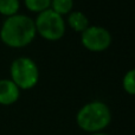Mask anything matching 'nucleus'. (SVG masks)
I'll return each instance as SVG.
<instances>
[{
  "label": "nucleus",
  "instance_id": "7ed1b4c3",
  "mask_svg": "<svg viewBox=\"0 0 135 135\" xmlns=\"http://www.w3.org/2000/svg\"><path fill=\"white\" fill-rule=\"evenodd\" d=\"M9 76L20 90H30L39 82V68L30 57H18L9 66Z\"/></svg>",
  "mask_w": 135,
  "mask_h": 135
},
{
  "label": "nucleus",
  "instance_id": "423d86ee",
  "mask_svg": "<svg viewBox=\"0 0 135 135\" xmlns=\"http://www.w3.org/2000/svg\"><path fill=\"white\" fill-rule=\"evenodd\" d=\"M20 97V89L9 78L0 79V104L12 105Z\"/></svg>",
  "mask_w": 135,
  "mask_h": 135
},
{
  "label": "nucleus",
  "instance_id": "1a4fd4ad",
  "mask_svg": "<svg viewBox=\"0 0 135 135\" xmlns=\"http://www.w3.org/2000/svg\"><path fill=\"white\" fill-rule=\"evenodd\" d=\"M50 8L62 17L68 16L74 11V0H51Z\"/></svg>",
  "mask_w": 135,
  "mask_h": 135
},
{
  "label": "nucleus",
  "instance_id": "6e6552de",
  "mask_svg": "<svg viewBox=\"0 0 135 135\" xmlns=\"http://www.w3.org/2000/svg\"><path fill=\"white\" fill-rule=\"evenodd\" d=\"M20 8L19 0H0V14L6 18L18 14Z\"/></svg>",
  "mask_w": 135,
  "mask_h": 135
},
{
  "label": "nucleus",
  "instance_id": "0eeeda50",
  "mask_svg": "<svg viewBox=\"0 0 135 135\" xmlns=\"http://www.w3.org/2000/svg\"><path fill=\"white\" fill-rule=\"evenodd\" d=\"M65 24L70 26L75 32L82 33L90 26L89 19L83 12L81 11H72L66 16Z\"/></svg>",
  "mask_w": 135,
  "mask_h": 135
},
{
  "label": "nucleus",
  "instance_id": "9d476101",
  "mask_svg": "<svg viewBox=\"0 0 135 135\" xmlns=\"http://www.w3.org/2000/svg\"><path fill=\"white\" fill-rule=\"evenodd\" d=\"M25 7L33 13H42V12L50 9L51 0H24Z\"/></svg>",
  "mask_w": 135,
  "mask_h": 135
},
{
  "label": "nucleus",
  "instance_id": "f03ea898",
  "mask_svg": "<svg viewBox=\"0 0 135 135\" xmlns=\"http://www.w3.org/2000/svg\"><path fill=\"white\" fill-rule=\"evenodd\" d=\"M112 122V112L107 103L91 101L77 112L76 123L82 131L90 134L100 133Z\"/></svg>",
  "mask_w": 135,
  "mask_h": 135
},
{
  "label": "nucleus",
  "instance_id": "20e7f679",
  "mask_svg": "<svg viewBox=\"0 0 135 135\" xmlns=\"http://www.w3.org/2000/svg\"><path fill=\"white\" fill-rule=\"evenodd\" d=\"M35 26L37 35L49 42H57L62 39L66 30L64 18L51 8L37 14L35 19Z\"/></svg>",
  "mask_w": 135,
  "mask_h": 135
},
{
  "label": "nucleus",
  "instance_id": "39448f33",
  "mask_svg": "<svg viewBox=\"0 0 135 135\" xmlns=\"http://www.w3.org/2000/svg\"><path fill=\"white\" fill-rule=\"evenodd\" d=\"M113 42L112 33L103 26L90 25L81 33V43L91 52H102L109 49Z\"/></svg>",
  "mask_w": 135,
  "mask_h": 135
},
{
  "label": "nucleus",
  "instance_id": "9b49d317",
  "mask_svg": "<svg viewBox=\"0 0 135 135\" xmlns=\"http://www.w3.org/2000/svg\"><path fill=\"white\" fill-rule=\"evenodd\" d=\"M122 88L128 95L135 96V68L124 74L122 78Z\"/></svg>",
  "mask_w": 135,
  "mask_h": 135
},
{
  "label": "nucleus",
  "instance_id": "f8f14e48",
  "mask_svg": "<svg viewBox=\"0 0 135 135\" xmlns=\"http://www.w3.org/2000/svg\"><path fill=\"white\" fill-rule=\"evenodd\" d=\"M90 135H110V134H107V133H103V132H100V133H94V134H90Z\"/></svg>",
  "mask_w": 135,
  "mask_h": 135
},
{
  "label": "nucleus",
  "instance_id": "f257e3e1",
  "mask_svg": "<svg viewBox=\"0 0 135 135\" xmlns=\"http://www.w3.org/2000/svg\"><path fill=\"white\" fill-rule=\"evenodd\" d=\"M37 36L35 20L25 14H16L4 20L0 27V39L6 46L21 49L33 42Z\"/></svg>",
  "mask_w": 135,
  "mask_h": 135
}]
</instances>
